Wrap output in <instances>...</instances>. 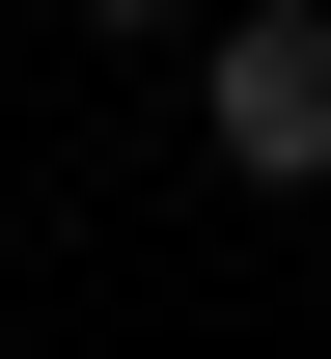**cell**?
Here are the masks:
<instances>
[{"mask_svg": "<svg viewBox=\"0 0 331 359\" xmlns=\"http://www.w3.org/2000/svg\"><path fill=\"white\" fill-rule=\"evenodd\" d=\"M193 111H221L248 194H331V0H221L193 28Z\"/></svg>", "mask_w": 331, "mask_h": 359, "instance_id": "cell-1", "label": "cell"}, {"mask_svg": "<svg viewBox=\"0 0 331 359\" xmlns=\"http://www.w3.org/2000/svg\"><path fill=\"white\" fill-rule=\"evenodd\" d=\"M83 28H139V55H166V28H221V0H83Z\"/></svg>", "mask_w": 331, "mask_h": 359, "instance_id": "cell-2", "label": "cell"}]
</instances>
